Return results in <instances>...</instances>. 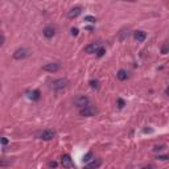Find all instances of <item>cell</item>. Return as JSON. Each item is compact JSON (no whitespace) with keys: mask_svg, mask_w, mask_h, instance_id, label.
<instances>
[{"mask_svg":"<svg viewBox=\"0 0 169 169\" xmlns=\"http://www.w3.org/2000/svg\"><path fill=\"white\" fill-rule=\"evenodd\" d=\"M69 85V81L66 78H58V79H54V81L50 82V87L53 90H61V89H65L66 86Z\"/></svg>","mask_w":169,"mask_h":169,"instance_id":"obj_1","label":"cell"},{"mask_svg":"<svg viewBox=\"0 0 169 169\" xmlns=\"http://www.w3.org/2000/svg\"><path fill=\"white\" fill-rule=\"evenodd\" d=\"M97 107L94 106V104H87V106H85L83 108H79V115L81 116H93L97 114Z\"/></svg>","mask_w":169,"mask_h":169,"instance_id":"obj_2","label":"cell"},{"mask_svg":"<svg viewBox=\"0 0 169 169\" xmlns=\"http://www.w3.org/2000/svg\"><path fill=\"white\" fill-rule=\"evenodd\" d=\"M29 56H30V50L27 48H19V49H16L13 53L15 60H24V58H27Z\"/></svg>","mask_w":169,"mask_h":169,"instance_id":"obj_3","label":"cell"},{"mask_svg":"<svg viewBox=\"0 0 169 169\" xmlns=\"http://www.w3.org/2000/svg\"><path fill=\"white\" fill-rule=\"evenodd\" d=\"M74 104L78 108H83L85 106L90 104V99H89L86 95H79V97H77L74 99Z\"/></svg>","mask_w":169,"mask_h":169,"instance_id":"obj_4","label":"cell"},{"mask_svg":"<svg viewBox=\"0 0 169 169\" xmlns=\"http://www.w3.org/2000/svg\"><path fill=\"white\" fill-rule=\"evenodd\" d=\"M60 69H61V63H58V62H50V63H46V65L42 66V70L49 72V73H56Z\"/></svg>","mask_w":169,"mask_h":169,"instance_id":"obj_5","label":"cell"},{"mask_svg":"<svg viewBox=\"0 0 169 169\" xmlns=\"http://www.w3.org/2000/svg\"><path fill=\"white\" fill-rule=\"evenodd\" d=\"M54 136H56V132H54L53 130H45V131H42L41 134L38 135L40 139L45 140V141H49V140L54 139Z\"/></svg>","mask_w":169,"mask_h":169,"instance_id":"obj_6","label":"cell"},{"mask_svg":"<svg viewBox=\"0 0 169 169\" xmlns=\"http://www.w3.org/2000/svg\"><path fill=\"white\" fill-rule=\"evenodd\" d=\"M61 164H62L63 168H74L75 167L72 157H70V155H63L62 157H61Z\"/></svg>","mask_w":169,"mask_h":169,"instance_id":"obj_7","label":"cell"},{"mask_svg":"<svg viewBox=\"0 0 169 169\" xmlns=\"http://www.w3.org/2000/svg\"><path fill=\"white\" fill-rule=\"evenodd\" d=\"M99 48H100V42H93V44L86 45L83 50L86 52V53H89V54H93V53H97Z\"/></svg>","mask_w":169,"mask_h":169,"instance_id":"obj_8","label":"cell"},{"mask_svg":"<svg viewBox=\"0 0 169 169\" xmlns=\"http://www.w3.org/2000/svg\"><path fill=\"white\" fill-rule=\"evenodd\" d=\"M100 165H102V160L100 159H94V160H91L90 162L85 164L83 169H98Z\"/></svg>","mask_w":169,"mask_h":169,"instance_id":"obj_9","label":"cell"},{"mask_svg":"<svg viewBox=\"0 0 169 169\" xmlns=\"http://www.w3.org/2000/svg\"><path fill=\"white\" fill-rule=\"evenodd\" d=\"M42 33H44V36L46 38H53L54 36H56V28H54L53 25H48L44 28Z\"/></svg>","mask_w":169,"mask_h":169,"instance_id":"obj_10","label":"cell"},{"mask_svg":"<svg viewBox=\"0 0 169 169\" xmlns=\"http://www.w3.org/2000/svg\"><path fill=\"white\" fill-rule=\"evenodd\" d=\"M82 13V7H74V8H72L69 12H67V17L69 19H75V17H78L79 15Z\"/></svg>","mask_w":169,"mask_h":169,"instance_id":"obj_11","label":"cell"},{"mask_svg":"<svg viewBox=\"0 0 169 169\" xmlns=\"http://www.w3.org/2000/svg\"><path fill=\"white\" fill-rule=\"evenodd\" d=\"M134 37L137 42H144L147 40V33L144 32V30H136V32L134 33Z\"/></svg>","mask_w":169,"mask_h":169,"instance_id":"obj_12","label":"cell"},{"mask_svg":"<svg viewBox=\"0 0 169 169\" xmlns=\"http://www.w3.org/2000/svg\"><path fill=\"white\" fill-rule=\"evenodd\" d=\"M27 94H28V97H29L32 100H38V99H40V95H41L40 90H37V89H36V90H32V91H28Z\"/></svg>","mask_w":169,"mask_h":169,"instance_id":"obj_13","label":"cell"},{"mask_svg":"<svg viewBox=\"0 0 169 169\" xmlns=\"http://www.w3.org/2000/svg\"><path fill=\"white\" fill-rule=\"evenodd\" d=\"M116 77H118L119 81H125V79H128V73H127V70L120 69V70L118 72V74H116Z\"/></svg>","mask_w":169,"mask_h":169,"instance_id":"obj_14","label":"cell"},{"mask_svg":"<svg viewBox=\"0 0 169 169\" xmlns=\"http://www.w3.org/2000/svg\"><path fill=\"white\" fill-rule=\"evenodd\" d=\"M91 160H94V153L90 151V152H87V153H86V155L83 156L82 161H83V164H87V162H90Z\"/></svg>","mask_w":169,"mask_h":169,"instance_id":"obj_15","label":"cell"},{"mask_svg":"<svg viewBox=\"0 0 169 169\" xmlns=\"http://www.w3.org/2000/svg\"><path fill=\"white\" fill-rule=\"evenodd\" d=\"M128 36H130V30L128 29H122L120 32H119V40H120V41H124Z\"/></svg>","mask_w":169,"mask_h":169,"instance_id":"obj_16","label":"cell"},{"mask_svg":"<svg viewBox=\"0 0 169 169\" xmlns=\"http://www.w3.org/2000/svg\"><path fill=\"white\" fill-rule=\"evenodd\" d=\"M89 85L93 89H99V81H98V79H90V81H89Z\"/></svg>","mask_w":169,"mask_h":169,"instance_id":"obj_17","label":"cell"},{"mask_svg":"<svg viewBox=\"0 0 169 169\" xmlns=\"http://www.w3.org/2000/svg\"><path fill=\"white\" fill-rule=\"evenodd\" d=\"M104 53H106V49L100 46L99 49H98V52H97V56H98V57L100 58V57H103V56H104Z\"/></svg>","mask_w":169,"mask_h":169,"instance_id":"obj_18","label":"cell"},{"mask_svg":"<svg viewBox=\"0 0 169 169\" xmlns=\"http://www.w3.org/2000/svg\"><path fill=\"white\" fill-rule=\"evenodd\" d=\"M85 21H89V23H95L97 19L94 16H85Z\"/></svg>","mask_w":169,"mask_h":169,"instance_id":"obj_19","label":"cell"},{"mask_svg":"<svg viewBox=\"0 0 169 169\" xmlns=\"http://www.w3.org/2000/svg\"><path fill=\"white\" fill-rule=\"evenodd\" d=\"M124 106H125V102L122 99V98H119V99H118V107H119V108H123Z\"/></svg>","mask_w":169,"mask_h":169,"instance_id":"obj_20","label":"cell"},{"mask_svg":"<svg viewBox=\"0 0 169 169\" xmlns=\"http://www.w3.org/2000/svg\"><path fill=\"white\" fill-rule=\"evenodd\" d=\"M157 160H162V161H167V160L169 159L167 155H160V156H157V157H156Z\"/></svg>","mask_w":169,"mask_h":169,"instance_id":"obj_21","label":"cell"},{"mask_svg":"<svg viewBox=\"0 0 169 169\" xmlns=\"http://www.w3.org/2000/svg\"><path fill=\"white\" fill-rule=\"evenodd\" d=\"M161 53H162V54H167V53H168V44H165L164 46H162V49H161Z\"/></svg>","mask_w":169,"mask_h":169,"instance_id":"obj_22","label":"cell"},{"mask_svg":"<svg viewBox=\"0 0 169 169\" xmlns=\"http://www.w3.org/2000/svg\"><path fill=\"white\" fill-rule=\"evenodd\" d=\"M48 165H49V168H57V165H58V164H57L56 161H50Z\"/></svg>","mask_w":169,"mask_h":169,"instance_id":"obj_23","label":"cell"},{"mask_svg":"<svg viewBox=\"0 0 169 169\" xmlns=\"http://www.w3.org/2000/svg\"><path fill=\"white\" fill-rule=\"evenodd\" d=\"M162 149H164V145H156L155 148H153L155 152H157V151H162Z\"/></svg>","mask_w":169,"mask_h":169,"instance_id":"obj_24","label":"cell"},{"mask_svg":"<svg viewBox=\"0 0 169 169\" xmlns=\"http://www.w3.org/2000/svg\"><path fill=\"white\" fill-rule=\"evenodd\" d=\"M4 42H5V37H4L3 35H0V46H1V45L4 44Z\"/></svg>","mask_w":169,"mask_h":169,"instance_id":"obj_25","label":"cell"},{"mask_svg":"<svg viewBox=\"0 0 169 169\" xmlns=\"http://www.w3.org/2000/svg\"><path fill=\"white\" fill-rule=\"evenodd\" d=\"M72 35H73V36H78V29H77V28H73V29H72Z\"/></svg>","mask_w":169,"mask_h":169,"instance_id":"obj_26","label":"cell"},{"mask_svg":"<svg viewBox=\"0 0 169 169\" xmlns=\"http://www.w3.org/2000/svg\"><path fill=\"white\" fill-rule=\"evenodd\" d=\"M0 141H1V144H7V143H8V140L5 139V137H1V139H0Z\"/></svg>","mask_w":169,"mask_h":169,"instance_id":"obj_27","label":"cell"},{"mask_svg":"<svg viewBox=\"0 0 169 169\" xmlns=\"http://www.w3.org/2000/svg\"><path fill=\"white\" fill-rule=\"evenodd\" d=\"M143 169H155V167L153 165H148V167H144Z\"/></svg>","mask_w":169,"mask_h":169,"instance_id":"obj_28","label":"cell"}]
</instances>
